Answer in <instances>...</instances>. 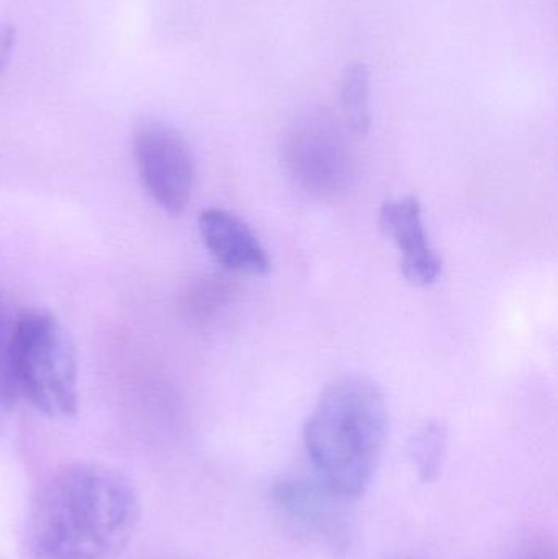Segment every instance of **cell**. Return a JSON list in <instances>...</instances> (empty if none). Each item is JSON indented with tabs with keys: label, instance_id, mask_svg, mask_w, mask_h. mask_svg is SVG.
Returning a JSON list of instances; mask_svg holds the SVG:
<instances>
[{
	"label": "cell",
	"instance_id": "cell-12",
	"mask_svg": "<svg viewBox=\"0 0 558 559\" xmlns=\"http://www.w3.org/2000/svg\"><path fill=\"white\" fill-rule=\"evenodd\" d=\"M15 28L10 23L0 22V74L5 71L15 48Z\"/></svg>",
	"mask_w": 558,
	"mask_h": 559
},
{
	"label": "cell",
	"instance_id": "cell-7",
	"mask_svg": "<svg viewBox=\"0 0 558 559\" xmlns=\"http://www.w3.org/2000/svg\"><path fill=\"white\" fill-rule=\"evenodd\" d=\"M380 223L402 255L405 278L413 285H432L441 275L442 262L429 241L419 200L416 197L387 200L380 210Z\"/></svg>",
	"mask_w": 558,
	"mask_h": 559
},
{
	"label": "cell",
	"instance_id": "cell-11",
	"mask_svg": "<svg viewBox=\"0 0 558 559\" xmlns=\"http://www.w3.org/2000/svg\"><path fill=\"white\" fill-rule=\"evenodd\" d=\"M511 559H557L556 551L544 540H531L521 545Z\"/></svg>",
	"mask_w": 558,
	"mask_h": 559
},
{
	"label": "cell",
	"instance_id": "cell-13",
	"mask_svg": "<svg viewBox=\"0 0 558 559\" xmlns=\"http://www.w3.org/2000/svg\"><path fill=\"white\" fill-rule=\"evenodd\" d=\"M399 559H415V558H399Z\"/></svg>",
	"mask_w": 558,
	"mask_h": 559
},
{
	"label": "cell",
	"instance_id": "cell-5",
	"mask_svg": "<svg viewBox=\"0 0 558 559\" xmlns=\"http://www.w3.org/2000/svg\"><path fill=\"white\" fill-rule=\"evenodd\" d=\"M271 501L284 527L301 540L333 555L344 554L351 547V502L320 481L282 479L272 488Z\"/></svg>",
	"mask_w": 558,
	"mask_h": 559
},
{
	"label": "cell",
	"instance_id": "cell-10",
	"mask_svg": "<svg viewBox=\"0 0 558 559\" xmlns=\"http://www.w3.org/2000/svg\"><path fill=\"white\" fill-rule=\"evenodd\" d=\"M448 450V432L441 423L425 424L409 442V456L418 472L419 479L425 483L436 481L444 465Z\"/></svg>",
	"mask_w": 558,
	"mask_h": 559
},
{
	"label": "cell",
	"instance_id": "cell-9",
	"mask_svg": "<svg viewBox=\"0 0 558 559\" xmlns=\"http://www.w3.org/2000/svg\"><path fill=\"white\" fill-rule=\"evenodd\" d=\"M343 111L347 128L356 134H366L370 128V74L360 62L347 66L343 75Z\"/></svg>",
	"mask_w": 558,
	"mask_h": 559
},
{
	"label": "cell",
	"instance_id": "cell-6",
	"mask_svg": "<svg viewBox=\"0 0 558 559\" xmlns=\"http://www.w3.org/2000/svg\"><path fill=\"white\" fill-rule=\"evenodd\" d=\"M138 173L151 199L170 215L183 212L195 183L189 144L174 128L146 123L134 134Z\"/></svg>",
	"mask_w": 558,
	"mask_h": 559
},
{
	"label": "cell",
	"instance_id": "cell-8",
	"mask_svg": "<svg viewBox=\"0 0 558 559\" xmlns=\"http://www.w3.org/2000/svg\"><path fill=\"white\" fill-rule=\"evenodd\" d=\"M200 236L218 264L238 274L264 275L271 269L258 236L235 213L206 209L200 213Z\"/></svg>",
	"mask_w": 558,
	"mask_h": 559
},
{
	"label": "cell",
	"instance_id": "cell-3",
	"mask_svg": "<svg viewBox=\"0 0 558 559\" xmlns=\"http://www.w3.org/2000/svg\"><path fill=\"white\" fill-rule=\"evenodd\" d=\"M10 367L20 390L49 416L78 409V364L66 329L51 314L26 311L10 341Z\"/></svg>",
	"mask_w": 558,
	"mask_h": 559
},
{
	"label": "cell",
	"instance_id": "cell-2",
	"mask_svg": "<svg viewBox=\"0 0 558 559\" xmlns=\"http://www.w3.org/2000/svg\"><path fill=\"white\" fill-rule=\"evenodd\" d=\"M389 413L382 390L359 374L337 378L305 426V447L318 481L354 502L367 491L385 445Z\"/></svg>",
	"mask_w": 558,
	"mask_h": 559
},
{
	"label": "cell",
	"instance_id": "cell-1",
	"mask_svg": "<svg viewBox=\"0 0 558 559\" xmlns=\"http://www.w3.org/2000/svg\"><path fill=\"white\" fill-rule=\"evenodd\" d=\"M140 504L133 486L114 469L72 465L36 495L28 544L38 559H105L133 537Z\"/></svg>",
	"mask_w": 558,
	"mask_h": 559
},
{
	"label": "cell",
	"instance_id": "cell-4",
	"mask_svg": "<svg viewBox=\"0 0 558 559\" xmlns=\"http://www.w3.org/2000/svg\"><path fill=\"white\" fill-rule=\"evenodd\" d=\"M282 160L295 186L318 200L341 199L356 177L346 131L327 108H310L290 124Z\"/></svg>",
	"mask_w": 558,
	"mask_h": 559
}]
</instances>
